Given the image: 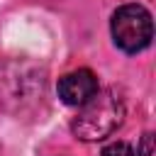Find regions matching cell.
Here are the masks:
<instances>
[{
	"mask_svg": "<svg viewBox=\"0 0 156 156\" xmlns=\"http://www.w3.org/2000/svg\"><path fill=\"white\" fill-rule=\"evenodd\" d=\"M124 119V102L117 90H98L71 122L73 134L80 141H100L110 136Z\"/></svg>",
	"mask_w": 156,
	"mask_h": 156,
	"instance_id": "1",
	"label": "cell"
},
{
	"mask_svg": "<svg viewBox=\"0 0 156 156\" xmlns=\"http://www.w3.org/2000/svg\"><path fill=\"white\" fill-rule=\"evenodd\" d=\"M110 29H112L115 44L127 54H136V51L146 49L154 37V24H151L149 10L141 5H134V2L115 10Z\"/></svg>",
	"mask_w": 156,
	"mask_h": 156,
	"instance_id": "2",
	"label": "cell"
},
{
	"mask_svg": "<svg viewBox=\"0 0 156 156\" xmlns=\"http://www.w3.org/2000/svg\"><path fill=\"white\" fill-rule=\"evenodd\" d=\"M98 90H100V88H98V78H95V73L88 71V68L71 71V73H66V76L58 80V98H61L66 105H73V107L85 105Z\"/></svg>",
	"mask_w": 156,
	"mask_h": 156,
	"instance_id": "3",
	"label": "cell"
},
{
	"mask_svg": "<svg viewBox=\"0 0 156 156\" xmlns=\"http://www.w3.org/2000/svg\"><path fill=\"white\" fill-rule=\"evenodd\" d=\"M102 156H134V149L127 141H112L102 149Z\"/></svg>",
	"mask_w": 156,
	"mask_h": 156,
	"instance_id": "4",
	"label": "cell"
},
{
	"mask_svg": "<svg viewBox=\"0 0 156 156\" xmlns=\"http://www.w3.org/2000/svg\"><path fill=\"white\" fill-rule=\"evenodd\" d=\"M136 156H156V149H154V134H151V132H146V134L141 136V144H139V149H136Z\"/></svg>",
	"mask_w": 156,
	"mask_h": 156,
	"instance_id": "5",
	"label": "cell"
}]
</instances>
